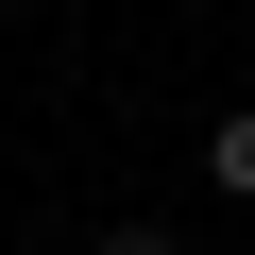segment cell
Instances as JSON below:
<instances>
[{"instance_id":"6da1fadb","label":"cell","mask_w":255,"mask_h":255,"mask_svg":"<svg viewBox=\"0 0 255 255\" xmlns=\"http://www.w3.org/2000/svg\"><path fill=\"white\" fill-rule=\"evenodd\" d=\"M204 187H221V204H255V102L221 119V136H204Z\"/></svg>"},{"instance_id":"7a4b0ae2","label":"cell","mask_w":255,"mask_h":255,"mask_svg":"<svg viewBox=\"0 0 255 255\" xmlns=\"http://www.w3.org/2000/svg\"><path fill=\"white\" fill-rule=\"evenodd\" d=\"M85 255H170V221H102V238H85Z\"/></svg>"},{"instance_id":"3957f363","label":"cell","mask_w":255,"mask_h":255,"mask_svg":"<svg viewBox=\"0 0 255 255\" xmlns=\"http://www.w3.org/2000/svg\"><path fill=\"white\" fill-rule=\"evenodd\" d=\"M0 17H17V0H0Z\"/></svg>"}]
</instances>
